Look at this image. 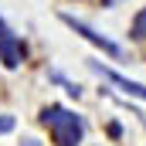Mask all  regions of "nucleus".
Wrapping results in <instances>:
<instances>
[{
	"instance_id": "8",
	"label": "nucleus",
	"mask_w": 146,
	"mask_h": 146,
	"mask_svg": "<svg viewBox=\"0 0 146 146\" xmlns=\"http://www.w3.org/2000/svg\"><path fill=\"white\" fill-rule=\"evenodd\" d=\"M109 136H112V139H119V136H122V126H119V122H109Z\"/></svg>"
},
{
	"instance_id": "2",
	"label": "nucleus",
	"mask_w": 146,
	"mask_h": 146,
	"mask_svg": "<svg viewBox=\"0 0 146 146\" xmlns=\"http://www.w3.org/2000/svg\"><path fill=\"white\" fill-rule=\"evenodd\" d=\"M58 21H61L65 27H72L78 37H85V41H88L92 48H99L102 54H109V58H122V48H119L115 41H109L106 34H99L95 27H88L85 21H78V17H72V14H58Z\"/></svg>"
},
{
	"instance_id": "9",
	"label": "nucleus",
	"mask_w": 146,
	"mask_h": 146,
	"mask_svg": "<svg viewBox=\"0 0 146 146\" xmlns=\"http://www.w3.org/2000/svg\"><path fill=\"white\" fill-rule=\"evenodd\" d=\"M133 115H139V122L146 126V112H139V109H133Z\"/></svg>"
},
{
	"instance_id": "6",
	"label": "nucleus",
	"mask_w": 146,
	"mask_h": 146,
	"mask_svg": "<svg viewBox=\"0 0 146 146\" xmlns=\"http://www.w3.org/2000/svg\"><path fill=\"white\" fill-rule=\"evenodd\" d=\"M48 78H51V82H58V85H61V88H65V92H68L72 99H82V85H78V82H72V78H65L61 72H51Z\"/></svg>"
},
{
	"instance_id": "5",
	"label": "nucleus",
	"mask_w": 146,
	"mask_h": 146,
	"mask_svg": "<svg viewBox=\"0 0 146 146\" xmlns=\"http://www.w3.org/2000/svg\"><path fill=\"white\" fill-rule=\"evenodd\" d=\"M129 37H133V41H146V7H139V14L133 17V24H129Z\"/></svg>"
},
{
	"instance_id": "7",
	"label": "nucleus",
	"mask_w": 146,
	"mask_h": 146,
	"mask_svg": "<svg viewBox=\"0 0 146 146\" xmlns=\"http://www.w3.org/2000/svg\"><path fill=\"white\" fill-rule=\"evenodd\" d=\"M14 133V115H0V136Z\"/></svg>"
},
{
	"instance_id": "1",
	"label": "nucleus",
	"mask_w": 146,
	"mask_h": 146,
	"mask_svg": "<svg viewBox=\"0 0 146 146\" xmlns=\"http://www.w3.org/2000/svg\"><path fill=\"white\" fill-rule=\"evenodd\" d=\"M37 119H41V126L51 133V143L54 146H82V139H85V119L75 109L44 106Z\"/></svg>"
},
{
	"instance_id": "10",
	"label": "nucleus",
	"mask_w": 146,
	"mask_h": 146,
	"mask_svg": "<svg viewBox=\"0 0 146 146\" xmlns=\"http://www.w3.org/2000/svg\"><path fill=\"white\" fill-rule=\"evenodd\" d=\"M115 3H122V0H102V7H115Z\"/></svg>"
},
{
	"instance_id": "4",
	"label": "nucleus",
	"mask_w": 146,
	"mask_h": 146,
	"mask_svg": "<svg viewBox=\"0 0 146 146\" xmlns=\"http://www.w3.org/2000/svg\"><path fill=\"white\" fill-rule=\"evenodd\" d=\"M88 68H92L95 75H102L106 82H112L115 88H122L126 95H133V99H143V102H146V85H143V82H133V78H126V75L112 72V68H106L102 61H88Z\"/></svg>"
},
{
	"instance_id": "3",
	"label": "nucleus",
	"mask_w": 146,
	"mask_h": 146,
	"mask_svg": "<svg viewBox=\"0 0 146 146\" xmlns=\"http://www.w3.org/2000/svg\"><path fill=\"white\" fill-rule=\"evenodd\" d=\"M24 58H27L24 41L14 34V31L3 24V17H0V65H3L7 72H14V68H21V65H24Z\"/></svg>"
}]
</instances>
